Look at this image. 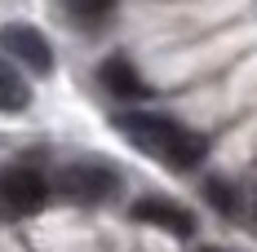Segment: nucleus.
<instances>
[{
    "instance_id": "obj_1",
    "label": "nucleus",
    "mask_w": 257,
    "mask_h": 252,
    "mask_svg": "<svg viewBox=\"0 0 257 252\" xmlns=\"http://www.w3.org/2000/svg\"><path fill=\"white\" fill-rule=\"evenodd\" d=\"M115 133L124 137L128 146H138L142 155H151L155 164L164 168H195L208 155V137L195 133V128L178 124L169 115H147V111H128V115H115Z\"/></svg>"
},
{
    "instance_id": "obj_2",
    "label": "nucleus",
    "mask_w": 257,
    "mask_h": 252,
    "mask_svg": "<svg viewBox=\"0 0 257 252\" xmlns=\"http://www.w3.org/2000/svg\"><path fill=\"white\" fill-rule=\"evenodd\" d=\"M115 186H120V177L106 164H67L53 177V190L71 203H106L115 195Z\"/></svg>"
},
{
    "instance_id": "obj_3",
    "label": "nucleus",
    "mask_w": 257,
    "mask_h": 252,
    "mask_svg": "<svg viewBox=\"0 0 257 252\" xmlns=\"http://www.w3.org/2000/svg\"><path fill=\"white\" fill-rule=\"evenodd\" d=\"M49 199V181L36 173V168H5L0 173V212L5 217H31L40 212Z\"/></svg>"
},
{
    "instance_id": "obj_4",
    "label": "nucleus",
    "mask_w": 257,
    "mask_h": 252,
    "mask_svg": "<svg viewBox=\"0 0 257 252\" xmlns=\"http://www.w3.org/2000/svg\"><path fill=\"white\" fill-rule=\"evenodd\" d=\"M0 49H9V58H18L27 71H36V76H49V71H53V49H49V40H45L36 27H27V23L0 27Z\"/></svg>"
},
{
    "instance_id": "obj_5",
    "label": "nucleus",
    "mask_w": 257,
    "mask_h": 252,
    "mask_svg": "<svg viewBox=\"0 0 257 252\" xmlns=\"http://www.w3.org/2000/svg\"><path fill=\"white\" fill-rule=\"evenodd\" d=\"M133 221H142V226H160V230H169V234H178V239H191V234H195V217H191L182 203L160 199V195L133 203Z\"/></svg>"
},
{
    "instance_id": "obj_6",
    "label": "nucleus",
    "mask_w": 257,
    "mask_h": 252,
    "mask_svg": "<svg viewBox=\"0 0 257 252\" xmlns=\"http://www.w3.org/2000/svg\"><path fill=\"white\" fill-rule=\"evenodd\" d=\"M98 80L106 84V93H115V98H128V102L151 98V84L138 76V67L128 58H106L102 67H98Z\"/></svg>"
},
{
    "instance_id": "obj_7",
    "label": "nucleus",
    "mask_w": 257,
    "mask_h": 252,
    "mask_svg": "<svg viewBox=\"0 0 257 252\" xmlns=\"http://www.w3.org/2000/svg\"><path fill=\"white\" fill-rule=\"evenodd\" d=\"M27 106H31V84L9 58H0V111L14 115V111H27Z\"/></svg>"
},
{
    "instance_id": "obj_8",
    "label": "nucleus",
    "mask_w": 257,
    "mask_h": 252,
    "mask_svg": "<svg viewBox=\"0 0 257 252\" xmlns=\"http://www.w3.org/2000/svg\"><path fill=\"white\" fill-rule=\"evenodd\" d=\"M67 9L80 27H102L115 14V0H67Z\"/></svg>"
},
{
    "instance_id": "obj_9",
    "label": "nucleus",
    "mask_w": 257,
    "mask_h": 252,
    "mask_svg": "<svg viewBox=\"0 0 257 252\" xmlns=\"http://www.w3.org/2000/svg\"><path fill=\"white\" fill-rule=\"evenodd\" d=\"M208 199L217 203L222 212H235V199H231V195H226V186H222V181H208Z\"/></svg>"
},
{
    "instance_id": "obj_10",
    "label": "nucleus",
    "mask_w": 257,
    "mask_h": 252,
    "mask_svg": "<svg viewBox=\"0 0 257 252\" xmlns=\"http://www.w3.org/2000/svg\"><path fill=\"white\" fill-rule=\"evenodd\" d=\"M200 252H222V248H200Z\"/></svg>"
}]
</instances>
